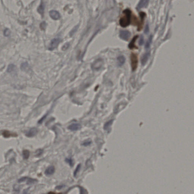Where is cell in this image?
I'll use <instances>...</instances> for the list:
<instances>
[{
	"mask_svg": "<svg viewBox=\"0 0 194 194\" xmlns=\"http://www.w3.org/2000/svg\"><path fill=\"white\" fill-rule=\"evenodd\" d=\"M123 15L119 20V24L123 27H126L131 23V12L128 9L125 10L123 12Z\"/></svg>",
	"mask_w": 194,
	"mask_h": 194,
	"instance_id": "obj_1",
	"label": "cell"
},
{
	"mask_svg": "<svg viewBox=\"0 0 194 194\" xmlns=\"http://www.w3.org/2000/svg\"><path fill=\"white\" fill-rule=\"evenodd\" d=\"M131 64L132 70L134 71L138 66V58L137 55L135 53H132L131 56Z\"/></svg>",
	"mask_w": 194,
	"mask_h": 194,
	"instance_id": "obj_2",
	"label": "cell"
},
{
	"mask_svg": "<svg viewBox=\"0 0 194 194\" xmlns=\"http://www.w3.org/2000/svg\"><path fill=\"white\" fill-rule=\"evenodd\" d=\"M103 64V61L101 58H98L95 60L92 64V68L94 70H99L101 68Z\"/></svg>",
	"mask_w": 194,
	"mask_h": 194,
	"instance_id": "obj_3",
	"label": "cell"
},
{
	"mask_svg": "<svg viewBox=\"0 0 194 194\" xmlns=\"http://www.w3.org/2000/svg\"><path fill=\"white\" fill-rule=\"evenodd\" d=\"M131 33L127 30H121L119 33V37L124 41L128 40L131 36Z\"/></svg>",
	"mask_w": 194,
	"mask_h": 194,
	"instance_id": "obj_4",
	"label": "cell"
},
{
	"mask_svg": "<svg viewBox=\"0 0 194 194\" xmlns=\"http://www.w3.org/2000/svg\"><path fill=\"white\" fill-rule=\"evenodd\" d=\"M60 40L58 38H55L52 40L50 46H49V49L50 50H53L56 49L60 43Z\"/></svg>",
	"mask_w": 194,
	"mask_h": 194,
	"instance_id": "obj_5",
	"label": "cell"
},
{
	"mask_svg": "<svg viewBox=\"0 0 194 194\" xmlns=\"http://www.w3.org/2000/svg\"><path fill=\"white\" fill-rule=\"evenodd\" d=\"M36 181H37L36 179H31V178L27 177H22V178H21L18 181L19 183L26 182V183L27 185H31V184H33V183H34Z\"/></svg>",
	"mask_w": 194,
	"mask_h": 194,
	"instance_id": "obj_6",
	"label": "cell"
},
{
	"mask_svg": "<svg viewBox=\"0 0 194 194\" xmlns=\"http://www.w3.org/2000/svg\"><path fill=\"white\" fill-rule=\"evenodd\" d=\"M38 132L37 128L33 127L30 128L29 130L26 133V135L28 137H32L35 136Z\"/></svg>",
	"mask_w": 194,
	"mask_h": 194,
	"instance_id": "obj_7",
	"label": "cell"
},
{
	"mask_svg": "<svg viewBox=\"0 0 194 194\" xmlns=\"http://www.w3.org/2000/svg\"><path fill=\"white\" fill-rule=\"evenodd\" d=\"M151 52L150 51L146 52L143 55L141 58V63L142 65L144 66L146 63L148 61L149 57H150Z\"/></svg>",
	"mask_w": 194,
	"mask_h": 194,
	"instance_id": "obj_8",
	"label": "cell"
},
{
	"mask_svg": "<svg viewBox=\"0 0 194 194\" xmlns=\"http://www.w3.org/2000/svg\"><path fill=\"white\" fill-rule=\"evenodd\" d=\"M149 0H140L137 6V8L140 9L142 8L146 7L148 6Z\"/></svg>",
	"mask_w": 194,
	"mask_h": 194,
	"instance_id": "obj_9",
	"label": "cell"
},
{
	"mask_svg": "<svg viewBox=\"0 0 194 194\" xmlns=\"http://www.w3.org/2000/svg\"><path fill=\"white\" fill-rule=\"evenodd\" d=\"M81 127V126L80 124H78V123H75V124H72L69 126L68 127V128L71 131H77L79 130Z\"/></svg>",
	"mask_w": 194,
	"mask_h": 194,
	"instance_id": "obj_10",
	"label": "cell"
},
{
	"mask_svg": "<svg viewBox=\"0 0 194 194\" xmlns=\"http://www.w3.org/2000/svg\"><path fill=\"white\" fill-rule=\"evenodd\" d=\"M50 17L54 20H58L60 19V14L58 12L55 10H52L49 13Z\"/></svg>",
	"mask_w": 194,
	"mask_h": 194,
	"instance_id": "obj_11",
	"label": "cell"
},
{
	"mask_svg": "<svg viewBox=\"0 0 194 194\" xmlns=\"http://www.w3.org/2000/svg\"><path fill=\"white\" fill-rule=\"evenodd\" d=\"M55 171L54 167L53 166H50L46 169L44 173L46 175H50L54 173Z\"/></svg>",
	"mask_w": 194,
	"mask_h": 194,
	"instance_id": "obj_12",
	"label": "cell"
},
{
	"mask_svg": "<svg viewBox=\"0 0 194 194\" xmlns=\"http://www.w3.org/2000/svg\"><path fill=\"white\" fill-rule=\"evenodd\" d=\"M138 38V36H135L133 38L132 40L131 41V42L129 44H128V48L129 49H134V48H135V43L136 41V40Z\"/></svg>",
	"mask_w": 194,
	"mask_h": 194,
	"instance_id": "obj_13",
	"label": "cell"
},
{
	"mask_svg": "<svg viewBox=\"0 0 194 194\" xmlns=\"http://www.w3.org/2000/svg\"><path fill=\"white\" fill-rule=\"evenodd\" d=\"M118 64L119 66H122L125 62V58L124 56H120L117 58Z\"/></svg>",
	"mask_w": 194,
	"mask_h": 194,
	"instance_id": "obj_14",
	"label": "cell"
},
{
	"mask_svg": "<svg viewBox=\"0 0 194 194\" xmlns=\"http://www.w3.org/2000/svg\"><path fill=\"white\" fill-rule=\"evenodd\" d=\"M2 135L5 138H8V137H10L12 136H16L15 134H14V133L13 134L12 133H11L10 132L7 131H3V133H2Z\"/></svg>",
	"mask_w": 194,
	"mask_h": 194,
	"instance_id": "obj_15",
	"label": "cell"
},
{
	"mask_svg": "<svg viewBox=\"0 0 194 194\" xmlns=\"http://www.w3.org/2000/svg\"><path fill=\"white\" fill-rule=\"evenodd\" d=\"M16 70V66L13 64H10L7 70V72L8 73H11L14 72Z\"/></svg>",
	"mask_w": 194,
	"mask_h": 194,
	"instance_id": "obj_16",
	"label": "cell"
},
{
	"mask_svg": "<svg viewBox=\"0 0 194 194\" xmlns=\"http://www.w3.org/2000/svg\"><path fill=\"white\" fill-rule=\"evenodd\" d=\"M22 155L24 159H27L30 156V152L28 150H25L22 153Z\"/></svg>",
	"mask_w": 194,
	"mask_h": 194,
	"instance_id": "obj_17",
	"label": "cell"
},
{
	"mask_svg": "<svg viewBox=\"0 0 194 194\" xmlns=\"http://www.w3.org/2000/svg\"><path fill=\"white\" fill-rule=\"evenodd\" d=\"M21 68L22 70L26 71L28 68V64L27 63L25 62L22 64Z\"/></svg>",
	"mask_w": 194,
	"mask_h": 194,
	"instance_id": "obj_18",
	"label": "cell"
},
{
	"mask_svg": "<svg viewBox=\"0 0 194 194\" xmlns=\"http://www.w3.org/2000/svg\"><path fill=\"white\" fill-rule=\"evenodd\" d=\"M152 41V36H151L149 37V39H148V41H147L145 45V48L146 49L148 48L149 47H150V45H151V43Z\"/></svg>",
	"mask_w": 194,
	"mask_h": 194,
	"instance_id": "obj_19",
	"label": "cell"
},
{
	"mask_svg": "<svg viewBox=\"0 0 194 194\" xmlns=\"http://www.w3.org/2000/svg\"><path fill=\"white\" fill-rule=\"evenodd\" d=\"M112 122L113 121L111 120L109 121V122L106 123L105 124L104 126V130H107L109 127V126L111 125Z\"/></svg>",
	"mask_w": 194,
	"mask_h": 194,
	"instance_id": "obj_20",
	"label": "cell"
},
{
	"mask_svg": "<svg viewBox=\"0 0 194 194\" xmlns=\"http://www.w3.org/2000/svg\"><path fill=\"white\" fill-rule=\"evenodd\" d=\"M80 167H81V165L80 164H79L77 167L75 169V171L74 172V176H76V175L77 174L78 171H79L80 168Z\"/></svg>",
	"mask_w": 194,
	"mask_h": 194,
	"instance_id": "obj_21",
	"label": "cell"
},
{
	"mask_svg": "<svg viewBox=\"0 0 194 194\" xmlns=\"http://www.w3.org/2000/svg\"><path fill=\"white\" fill-rule=\"evenodd\" d=\"M144 38H143V36H141V37L140 38V39L139 42V45H140V46H141V45H143V44H144Z\"/></svg>",
	"mask_w": 194,
	"mask_h": 194,
	"instance_id": "obj_22",
	"label": "cell"
},
{
	"mask_svg": "<svg viewBox=\"0 0 194 194\" xmlns=\"http://www.w3.org/2000/svg\"><path fill=\"white\" fill-rule=\"evenodd\" d=\"M66 161L67 163H69V164L71 166H73V161L71 159H66Z\"/></svg>",
	"mask_w": 194,
	"mask_h": 194,
	"instance_id": "obj_23",
	"label": "cell"
},
{
	"mask_svg": "<svg viewBox=\"0 0 194 194\" xmlns=\"http://www.w3.org/2000/svg\"><path fill=\"white\" fill-rule=\"evenodd\" d=\"M68 46L69 44H65L64 46H63L62 49L63 50H66L67 49H68Z\"/></svg>",
	"mask_w": 194,
	"mask_h": 194,
	"instance_id": "obj_24",
	"label": "cell"
},
{
	"mask_svg": "<svg viewBox=\"0 0 194 194\" xmlns=\"http://www.w3.org/2000/svg\"><path fill=\"white\" fill-rule=\"evenodd\" d=\"M90 141H86V142H84V144H83V145H84L85 146H87L88 145H90Z\"/></svg>",
	"mask_w": 194,
	"mask_h": 194,
	"instance_id": "obj_25",
	"label": "cell"
},
{
	"mask_svg": "<svg viewBox=\"0 0 194 194\" xmlns=\"http://www.w3.org/2000/svg\"><path fill=\"white\" fill-rule=\"evenodd\" d=\"M38 153L37 154V155H38V156L40 155L42 153V151L41 150H38Z\"/></svg>",
	"mask_w": 194,
	"mask_h": 194,
	"instance_id": "obj_26",
	"label": "cell"
},
{
	"mask_svg": "<svg viewBox=\"0 0 194 194\" xmlns=\"http://www.w3.org/2000/svg\"><path fill=\"white\" fill-rule=\"evenodd\" d=\"M149 31V28L148 27H146V28L145 29V33L146 34H147V33H148Z\"/></svg>",
	"mask_w": 194,
	"mask_h": 194,
	"instance_id": "obj_27",
	"label": "cell"
}]
</instances>
